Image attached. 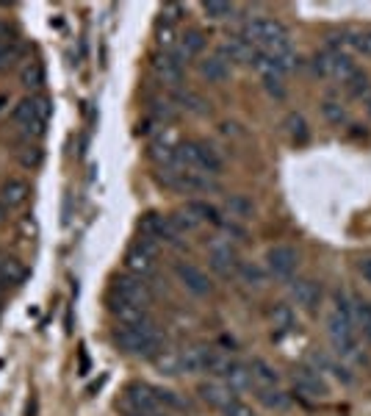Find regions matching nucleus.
Wrapping results in <instances>:
<instances>
[{"mask_svg": "<svg viewBox=\"0 0 371 416\" xmlns=\"http://www.w3.org/2000/svg\"><path fill=\"white\" fill-rule=\"evenodd\" d=\"M114 341L120 344V350H125L127 355L150 358V361L164 350V338H161L158 328L152 322L142 325V328H125V325H120L117 333H114Z\"/></svg>", "mask_w": 371, "mask_h": 416, "instance_id": "f257e3e1", "label": "nucleus"}, {"mask_svg": "<svg viewBox=\"0 0 371 416\" xmlns=\"http://www.w3.org/2000/svg\"><path fill=\"white\" fill-rule=\"evenodd\" d=\"M174 156H177V167H183V170H197L205 175L222 172V158L205 142H180L174 147Z\"/></svg>", "mask_w": 371, "mask_h": 416, "instance_id": "f03ea898", "label": "nucleus"}, {"mask_svg": "<svg viewBox=\"0 0 371 416\" xmlns=\"http://www.w3.org/2000/svg\"><path fill=\"white\" fill-rule=\"evenodd\" d=\"M327 336H330V344H333V350L338 353V355H355V350H357V336H355V319H349V316H341V313H330V319H327Z\"/></svg>", "mask_w": 371, "mask_h": 416, "instance_id": "7ed1b4c3", "label": "nucleus"}, {"mask_svg": "<svg viewBox=\"0 0 371 416\" xmlns=\"http://www.w3.org/2000/svg\"><path fill=\"white\" fill-rule=\"evenodd\" d=\"M139 234L152 236L158 244L164 241V244H169V247H186L183 234L174 228L172 219L164 217V214H155V211H150V214L142 217V222H139Z\"/></svg>", "mask_w": 371, "mask_h": 416, "instance_id": "20e7f679", "label": "nucleus"}, {"mask_svg": "<svg viewBox=\"0 0 371 416\" xmlns=\"http://www.w3.org/2000/svg\"><path fill=\"white\" fill-rule=\"evenodd\" d=\"M299 256L294 247L288 244H274L272 250L266 253V269L274 281H291L294 272H297Z\"/></svg>", "mask_w": 371, "mask_h": 416, "instance_id": "39448f33", "label": "nucleus"}, {"mask_svg": "<svg viewBox=\"0 0 371 416\" xmlns=\"http://www.w3.org/2000/svg\"><path fill=\"white\" fill-rule=\"evenodd\" d=\"M114 297L122 300V303H130V306H139V308H147L152 303V294L145 281L133 278V275H120L114 281Z\"/></svg>", "mask_w": 371, "mask_h": 416, "instance_id": "423d86ee", "label": "nucleus"}, {"mask_svg": "<svg viewBox=\"0 0 371 416\" xmlns=\"http://www.w3.org/2000/svg\"><path fill=\"white\" fill-rule=\"evenodd\" d=\"M208 264H211V269H214L216 275L230 278V275H236V269H239V256H236V250H233L230 241L214 239L211 247H208Z\"/></svg>", "mask_w": 371, "mask_h": 416, "instance_id": "0eeeda50", "label": "nucleus"}, {"mask_svg": "<svg viewBox=\"0 0 371 416\" xmlns=\"http://www.w3.org/2000/svg\"><path fill=\"white\" fill-rule=\"evenodd\" d=\"M174 275H177V281L183 284V286L189 288L192 294H197V297H208L211 291H214V284H211V278L194 266V264H186V261H177L174 264Z\"/></svg>", "mask_w": 371, "mask_h": 416, "instance_id": "6e6552de", "label": "nucleus"}, {"mask_svg": "<svg viewBox=\"0 0 371 416\" xmlns=\"http://www.w3.org/2000/svg\"><path fill=\"white\" fill-rule=\"evenodd\" d=\"M294 386H297L299 394H305L310 400H324L330 394L324 378L316 369H310V366H299L297 372H294Z\"/></svg>", "mask_w": 371, "mask_h": 416, "instance_id": "1a4fd4ad", "label": "nucleus"}, {"mask_svg": "<svg viewBox=\"0 0 371 416\" xmlns=\"http://www.w3.org/2000/svg\"><path fill=\"white\" fill-rule=\"evenodd\" d=\"M127 402L136 411V416H155L161 414V402L155 397V389H150L145 383H136L127 389Z\"/></svg>", "mask_w": 371, "mask_h": 416, "instance_id": "9d476101", "label": "nucleus"}, {"mask_svg": "<svg viewBox=\"0 0 371 416\" xmlns=\"http://www.w3.org/2000/svg\"><path fill=\"white\" fill-rule=\"evenodd\" d=\"M211 353H214V347H205V344L183 347V350H180V372H186V375L208 372V364H211Z\"/></svg>", "mask_w": 371, "mask_h": 416, "instance_id": "9b49d317", "label": "nucleus"}, {"mask_svg": "<svg viewBox=\"0 0 371 416\" xmlns=\"http://www.w3.org/2000/svg\"><path fill=\"white\" fill-rule=\"evenodd\" d=\"M152 73H155V78L161 80L164 86H180V80H183V64L174 56L158 53L152 58Z\"/></svg>", "mask_w": 371, "mask_h": 416, "instance_id": "f8f14e48", "label": "nucleus"}, {"mask_svg": "<svg viewBox=\"0 0 371 416\" xmlns=\"http://www.w3.org/2000/svg\"><path fill=\"white\" fill-rule=\"evenodd\" d=\"M199 397L208 402V405H214V408H219V411H227L239 397H236V391L230 389L227 383H219V380H211V383H202L199 386Z\"/></svg>", "mask_w": 371, "mask_h": 416, "instance_id": "ddd939ff", "label": "nucleus"}, {"mask_svg": "<svg viewBox=\"0 0 371 416\" xmlns=\"http://www.w3.org/2000/svg\"><path fill=\"white\" fill-rule=\"evenodd\" d=\"M216 56H222L227 64H255V56H258V51L249 45L247 39H241V36H233L230 42H224L222 48H219V53Z\"/></svg>", "mask_w": 371, "mask_h": 416, "instance_id": "4468645a", "label": "nucleus"}, {"mask_svg": "<svg viewBox=\"0 0 371 416\" xmlns=\"http://www.w3.org/2000/svg\"><path fill=\"white\" fill-rule=\"evenodd\" d=\"M291 300L305 311H316V306L322 300V288L316 286L313 281H305V278L291 281Z\"/></svg>", "mask_w": 371, "mask_h": 416, "instance_id": "2eb2a0df", "label": "nucleus"}, {"mask_svg": "<svg viewBox=\"0 0 371 416\" xmlns=\"http://www.w3.org/2000/svg\"><path fill=\"white\" fill-rule=\"evenodd\" d=\"M28 197H31V186L23 178H9V181H3V186H0V203L6 208L25 206Z\"/></svg>", "mask_w": 371, "mask_h": 416, "instance_id": "dca6fc26", "label": "nucleus"}, {"mask_svg": "<svg viewBox=\"0 0 371 416\" xmlns=\"http://www.w3.org/2000/svg\"><path fill=\"white\" fill-rule=\"evenodd\" d=\"M205 45H208V39H205V33L197 31V28H192V31H186L183 36H180V42H177V51L172 53L174 58L183 64V61H189V58H194L199 53L205 51Z\"/></svg>", "mask_w": 371, "mask_h": 416, "instance_id": "f3484780", "label": "nucleus"}, {"mask_svg": "<svg viewBox=\"0 0 371 416\" xmlns=\"http://www.w3.org/2000/svg\"><path fill=\"white\" fill-rule=\"evenodd\" d=\"M111 311H114V316L120 319V325H125V328H142V325H147L150 322L147 308L130 306V303H122V300H114Z\"/></svg>", "mask_w": 371, "mask_h": 416, "instance_id": "a211bd4d", "label": "nucleus"}, {"mask_svg": "<svg viewBox=\"0 0 371 416\" xmlns=\"http://www.w3.org/2000/svg\"><path fill=\"white\" fill-rule=\"evenodd\" d=\"M199 76L208 80V83H224L230 78V64L224 61L222 56H208L197 64Z\"/></svg>", "mask_w": 371, "mask_h": 416, "instance_id": "6ab92c4d", "label": "nucleus"}, {"mask_svg": "<svg viewBox=\"0 0 371 416\" xmlns=\"http://www.w3.org/2000/svg\"><path fill=\"white\" fill-rule=\"evenodd\" d=\"M28 278L23 261L14 256H0V286H20Z\"/></svg>", "mask_w": 371, "mask_h": 416, "instance_id": "aec40b11", "label": "nucleus"}, {"mask_svg": "<svg viewBox=\"0 0 371 416\" xmlns=\"http://www.w3.org/2000/svg\"><path fill=\"white\" fill-rule=\"evenodd\" d=\"M125 269L133 275V278H139V281H147L150 275L155 272V261L145 256L142 250H136V247H130L127 250V256H125Z\"/></svg>", "mask_w": 371, "mask_h": 416, "instance_id": "412c9836", "label": "nucleus"}, {"mask_svg": "<svg viewBox=\"0 0 371 416\" xmlns=\"http://www.w3.org/2000/svg\"><path fill=\"white\" fill-rule=\"evenodd\" d=\"M33 103H36V114H33V120L25 125V133H28V136H42L50 123V114H53V103H50L48 98H33Z\"/></svg>", "mask_w": 371, "mask_h": 416, "instance_id": "4be33fe9", "label": "nucleus"}, {"mask_svg": "<svg viewBox=\"0 0 371 416\" xmlns=\"http://www.w3.org/2000/svg\"><path fill=\"white\" fill-rule=\"evenodd\" d=\"M249 375H252V383H258V386H263V389H269V386H277V383H280V375H277L274 366H269L263 358H252V364H249Z\"/></svg>", "mask_w": 371, "mask_h": 416, "instance_id": "5701e85b", "label": "nucleus"}, {"mask_svg": "<svg viewBox=\"0 0 371 416\" xmlns=\"http://www.w3.org/2000/svg\"><path fill=\"white\" fill-rule=\"evenodd\" d=\"M152 364H155V369H158L161 375H167V378L180 375V350L164 347V350H161V353L152 358Z\"/></svg>", "mask_w": 371, "mask_h": 416, "instance_id": "b1692460", "label": "nucleus"}, {"mask_svg": "<svg viewBox=\"0 0 371 416\" xmlns=\"http://www.w3.org/2000/svg\"><path fill=\"white\" fill-rule=\"evenodd\" d=\"M236 275H239V278H241V284H247L249 288H263L266 286V272H263L258 264H252V261H239Z\"/></svg>", "mask_w": 371, "mask_h": 416, "instance_id": "393cba45", "label": "nucleus"}, {"mask_svg": "<svg viewBox=\"0 0 371 416\" xmlns=\"http://www.w3.org/2000/svg\"><path fill=\"white\" fill-rule=\"evenodd\" d=\"M20 83H23L25 89H39L45 83V67L39 61H28L20 70Z\"/></svg>", "mask_w": 371, "mask_h": 416, "instance_id": "a878e982", "label": "nucleus"}, {"mask_svg": "<svg viewBox=\"0 0 371 416\" xmlns=\"http://www.w3.org/2000/svg\"><path fill=\"white\" fill-rule=\"evenodd\" d=\"M186 208L192 211V217L197 219L199 225H202V222L222 225V217H219V211H216L214 206H208V203H202V200H192V203H186Z\"/></svg>", "mask_w": 371, "mask_h": 416, "instance_id": "bb28decb", "label": "nucleus"}, {"mask_svg": "<svg viewBox=\"0 0 371 416\" xmlns=\"http://www.w3.org/2000/svg\"><path fill=\"white\" fill-rule=\"evenodd\" d=\"M347 89L355 95V98H360V100H371V80L366 73H360V70H355L352 76H349L347 80Z\"/></svg>", "mask_w": 371, "mask_h": 416, "instance_id": "cd10ccee", "label": "nucleus"}, {"mask_svg": "<svg viewBox=\"0 0 371 416\" xmlns=\"http://www.w3.org/2000/svg\"><path fill=\"white\" fill-rule=\"evenodd\" d=\"M224 383L230 386L233 391H244L252 386V375H249V366L244 364H233V369L227 372V378H224Z\"/></svg>", "mask_w": 371, "mask_h": 416, "instance_id": "c85d7f7f", "label": "nucleus"}, {"mask_svg": "<svg viewBox=\"0 0 371 416\" xmlns=\"http://www.w3.org/2000/svg\"><path fill=\"white\" fill-rule=\"evenodd\" d=\"M258 400H261L266 408H272V411H283V408L288 405V394H283L277 386H269V389L258 386Z\"/></svg>", "mask_w": 371, "mask_h": 416, "instance_id": "c756f323", "label": "nucleus"}, {"mask_svg": "<svg viewBox=\"0 0 371 416\" xmlns=\"http://www.w3.org/2000/svg\"><path fill=\"white\" fill-rule=\"evenodd\" d=\"M202 11H205L208 20L219 23V20H230L236 14V6L233 3H222V0H208V3H202Z\"/></svg>", "mask_w": 371, "mask_h": 416, "instance_id": "7c9ffc66", "label": "nucleus"}, {"mask_svg": "<svg viewBox=\"0 0 371 416\" xmlns=\"http://www.w3.org/2000/svg\"><path fill=\"white\" fill-rule=\"evenodd\" d=\"M177 42H180V36L174 33L172 26H158V31H155V45H158V51L172 56V53L177 51Z\"/></svg>", "mask_w": 371, "mask_h": 416, "instance_id": "2f4dec72", "label": "nucleus"}, {"mask_svg": "<svg viewBox=\"0 0 371 416\" xmlns=\"http://www.w3.org/2000/svg\"><path fill=\"white\" fill-rule=\"evenodd\" d=\"M169 219H172V225H174V228H177V231H180L183 236L192 234V231H197V228H199V222L194 219V217H192V211H189L186 206L177 208L174 214H169Z\"/></svg>", "mask_w": 371, "mask_h": 416, "instance_id": "473e14b6", "label": "nucleus"}, {"mask_svg": "<svg viewBox=\"0 0 371 416\" xmlns=\"http://www.w3.org/2000/svg\"><path fill=\"white\" fill-rule=\"evenodd\" d=\"M177 103H180V108H186V111H192V114H199V117H205L211 108H208V103L199 98V95H194V92H177Z\"/></svg>", "mask_w": 371, "mask_h": 416, "instance_id": "72a5a7b5", "label": "nucleus"}, {"mask_svg": "<svg viewBox=\"0 0 371 416\" xmlns=\"http://www.w3.org/2000/svg\"><path fill=\"white\" fill-rule=\"evenodd\" d=\"M322 114H324V120L333 123V125H344V123H349V111L338 103V100H324Z\"/></svg>", "mask_w": 371, "mask_h": 416, "instance_id": "f704fd0d", "label": "nucleus"}, {"mask_svg": "<svg viewBox=\"0 0 371 416\" xmlns=\"http://www.w3.org/2000/svg\"><path fill=\"white\" fill-rule=\"evenodd\" d=\"M286 128H288V133H291V139L297 142V145H302V142H308V123L302 120V114H288L286 117Z\"/></svg>", "mask_w": 371, "mask_h": 416, "instance_id": "c9c22d12", "label": "nucleus"}, {"mask_svg": "<svg viewBox=\"0 0 371 416\" xmlns=\"http://www.w3.org/2000/svg\"><path fill=\"white\" fill-rule=\"evenodd\" d=\"M33 114H36V103H33V98H25V100H20V103L14 105V111H11V117H14V123L17 125H25L33 120Z\"/></svg>", "mask_w": 371, "mask_h": 416, "instance_id": "e433bc0d", "label": "nucleus"}, {"mask_svg": "<svg viewBox=\"0 0 371 416\" xmlns=\"http://www.w3.org/2000/svg\"><path fill=\"white\" fill-rule=\"evenodd\" d=\"M227 211L236 219H249L252 217V203H249L247 197H241V194H233V197H227Z\"/></svg>", "mask_w": 371, "mask_h": 416, "instance_id": "4c0bfd02", "label": "nucleus"}, {"mask_svg": "<svg viewBox=\"0 0 371 416\" xmlns=\"http://www.w3.org/2000/svg\"><path fill=\"white\" fill-rule=\"evenodd\" d=\"M20 56H23V48L17 42L0 45V73H6L9 67H14V61H20Z\"/></svg>", "mask_w": 371, "mask_h": 416, "instance_id": "58836bf2", "label": "nucleus"}, {"mask_svg": "<svg viewBox=\"0 0 371 416\" xmlns=\"http://www.w3.org/2000/svg\"><path fill=\"white\" fill-rule=\"evenodd\" d=\"M183 17V6L180 3H167V6H161V26H172Z\"/></svg>", "mask_w": 371, "mask_h": 416, "instance_id": "ea45409f", "label": "nucleus"}, {"mask_svg": "<svg viewBox=\"0 0 371 416\" xmlns=\"http://www.w3.org/2000/svg\"><path fill=\"white\" fill-rule=\"evenodd\" d=\"M136 250H142L145 256H150V259H155L158 256V241L152 239V236H145V234H139V239H136V244H133Z\"/></svg>", "mask_w": 371, "mask_h": 416, "instance_id": "a19ab883", "label": "nucleus"}, {"mask_svg": "<svg viewBox=\"0 0 371 416\" xmlns=\"http://www.w3.org/2000/svg\"><path fill=\"white\" fill-rule=\"evenodd\" d=\"M152 114L158 117V120H164V123H169V120H174V105L169 103V100H155L152 103Z\"/></svg>", "mask_w": 371, "mask_h": 416, "instance_id": "79ce46f5", "label": "nucleus"}, {"mask_svg": "<svg viewBox=\"0 0 371 416\" xmlns=\"http://www.w3.org/2000/svg\"><path fill=\"white\" fill-rule=\"evenodd\" d=\"M349 45L357 53H363V56H371V33H357V36H352Z\"/></svg>", "mask_w": 371, "mask_h": 416, "instance_id": "37998d69", "label": "nucleus"}, {"mask_svg": "<svg viewBox=\"0 0 371 416\" xmlns=\"http://www.w3.org/2000/svg\"><path fill=\"white\" fill-rule=\"evenodd\" d=\"M357 319H360V325H363V333L371 338V306L369 303L357 306Z\"/></svg>", "mask_w": 371, "mask_h": 416, "instance_id": "c03bdc74", "label": "nucleus"}, {"mask_svg": "<svg viewBox=\"0 0 371 416\" xmlns=\"http://www.w3.org/2000/svg\"><path fill=\"white\" fill-rule=\"evenodd\" d=\"M155 397H158V402L161 405H169V408H183V402L174 397L172 391H161V389H155Z\"/></svg>", "mask_w": 371, "mask_h": 416, "instance_id": "a18cd8bd", "label": "nucleus"}, {"mask_svg": "<svg viewBox=\"0 0 371 416\" xmlns=\"http://www.w3.org/2000/svg\"><path fill=\"white\" fill-rule=\"evenodd\" d=\"M224 416H255V411H252L249 405H244L241 400H236V402H233V405L224 411Z\"/></svg>", "mask_w": 371, "mask_h": 416, "instance_id": "49530a36", "label": "nucleus"}, {"mask_svg": "<svg viewBox=\"0 0 371 416\" xmlns=\"http://www.w3.org/2000/svg\"><path fill=\"white\" fill-rule=\"evenodd\" d=\"M263 83H266V92L274 95V98H283V95H286V89H283V78H263Z\"/></svg>", "mask_w": 371, "mask_h": 416, "instance_id": "de8ad7c7", "label": "nucleus"}, {"mask_svg": "<svg viewBox=\"0 0 371 416\" xmlns=\"http://www.w3.org/2000/svg\"><path fill=\"white\" fill-rule=\"evenodd\" d=\"M357 269H360V275H363V281L366 284H371V256L369 259H363L360 264H357Z\"/></svg>", "mask_w": 371, "mask_h": 416, "instance_id": "09e8293b", "label": "nucleus"}, {"mask_svg": "<svg viewBox=\"0 0 371 416\" xmlns=\"http://www.w3.org/2000/svg\"><path fill=\"white\" fill-rule=\"evenodd\" d=\"M274 319L283 322V328H291V313H288V308H277V311H274Z\"/></svg>", "mask_w": 371, "mask_h": 416, "instance_id": "8fccbe9b", "label": "nucleus"}, {"mask_svg": "<svg viewBox=\"0 0 371 416\" xmlns=\"http://www.w3.org/2000/svg\"><path fill=\"white\" fill-rule=\"evenodd\" d=\"M6 214H9V208H6V206H3V203H0V225L6 222Z\"/></svg>", "mask_w": 371, "mask_h": 416, "instance_id": "3c124183", "label": "nucleus"}]
</instances>
